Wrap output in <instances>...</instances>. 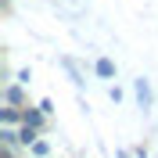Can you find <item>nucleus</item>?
Instances as JSON below:
<instances>
[{
	"mask_svg": "<svg viewBox=\"0 0 158 158\" xmlns=\"http://www.w3.org/2000/svg\"><path fill=\"white\" fill-rule=\"evenodd\" d=\"M97 72H101V76H111V72H115V65H111L108 58H101V61H97Z\"/></svg>",
	"mask_w": 158,
	"mask_h": 158,
	"instance_id": "3",
	"label": "nucleus"
},
{
	"mask_svg": "<svg viewBox=\"0 0 158 158\" xmlns=\"http://www.w3.org/2000/svg\"><path fill=\"white\" fill-rule=\"evenodd\" d=\"M133 90H137V101H140V108L148 111V108H151V83H148V79H137V83H133Z\"/></svg>",
	"mask_w": 158,
	"mask_h": 158,
	"instance_id": "1",
	"label": "nucleus"
},
{
	"mask_svg": "<svg viewBox=\"0 0 158 158\" xmlns=\"http://www.w3.org/2000/svg\"><path fill=\"white\" fill-rule=\"evenodd\" d=\"M61 65H65V72H69V76H72V83H76V86H83V79H79V72H76V65H72L69 58L61 61Z\"/></svg>",
	"mask_w": 158,
	"mask_h": 158,
	"instance_id": "2",
	"label": "nucleus"
}]
</instances>
